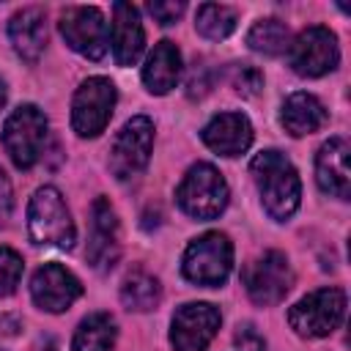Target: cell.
Here are the masks:
<instances>
[{"mask_svg": "<svg viewBox=\"0 0 351 351\" xmlns=\"http://www.w3.org/2000/svg\"><path fill=\"white\" fill-rule=\"evenodd\" d=\"M250 173L255 178L261 203L271 219H288L299 208L302 197V181L291 159L274 148L261 151L250 162Z\"/></svg>", "mask_w": 351, "mask_h": 351, "instance_id": "6da1fadb", "label": "cell"}, {"mask_svg": "<svg viewBox=\"0 0 351 351\" xmlns=\"http://www.w3.org/2000/svg\"><path fill=\"white\" fill-rule=\"evenodd\" d=\"M27 230H30L33 244L60 247V250L74 247L77 228L66 208V200L60 197L55 186H41L33 192L30 206H27Z\"/></svg>", "mask_w": 351, "mask_h": 351, "instance_id": "7a4b0ae2", "label": "cell"}, {"mask_svg": "<svg viewBox=\"0 0 351 351\" xmlns=\"http://www.w3.org/2000/svg\"><path fill=\"white\" fill-rule=\"evenodd\" d=\"M230 269H233V244L219 230H208V233L197 236L195 241H189L184 261H181L184 277L189 282L206 285V288L222 285L228 280Z\"/></svg>", "mask_w": 351, "mask_h": 351, "instance_id": "3957f363", "label": "cell"}, {"mask_svg": "<svg viewBox=\"0 0 351 351\" xmlns=\"http://www.w3.org/2000/svg\"><path fill=\"white\" fill-rule=\"evenodd\" d=\"M228 197H230V192H228V184H225L222 173L208 162L192 165L184 176V181L176 189L178 206L195 219L219 217L228 206Z\"/></svg>", "mask_w": 351, "mask_h": 351, "instance_id": "277c9868", "label": "cell"}, {"mask_svg": "<svg viewBox=\"0 0 351 351\" xmlns=\"http://www.w3.org/2000/svg\"><path fill=\"white\" fill-rule=\"evenodd\" d=\"M343 315H346V291L318 288L288 310V324L299 337H326L343 324Z\"/></svg>", "mask_w": 351, "mask_h": 351, "instance_id": "5b68a950", "label": "cell"}, {"mask_svg": "<svg viewBox=\"0 0 351 351\" xmlns=\"http://www.w3.org/2000/svg\"><path fill=\"white\" fill-rule=\"evenodd\" d=\"M44 143H47V115L36 104H22L5 118L3 145L19 170H27L41 159Z\"/></svg>", "mask_w": 351, "mask_h": 351, "instance_id": "8992f818", "label": "cell"}, {"mask_svg": "<svg viewBox=\"0 0 351 351\" xmlns=\"http://www.w3.org/2000/svg\"><path fill=\"white\" fill-rule=\"evenodd\" d=\"M241 282L255 304L269 307V304H277L285 299V293L293 285V271H291L285 252L269 250L244 266Z\"/></svg>", "mask_w": 351, "mask_h": 351, "instance_id": "52a82bcc", "label": "cell"}, {"mask_svg": "<svg viewBox=\"0 0 351 351\" xmlns=\"http://www.w3.org/2000/svg\"><path fill=\"white\" fill-rule=\"evenodd\" d=\"M288 63L299 77H324L335 71L340 63L337 36L324 25L304 27L288 44Z\"/></svg>", "mask_w": 351, "mask_h": 351, "instance_id": "ba28073f", "label": "cell"}, {"mask_svg": "<svg viewBox=\"0 0 351 351\" xmlns=\"http://www.w3.org/2000/svg\"><path fill=\"white\" fill-rule=\"evenodd\" d=\"M115 85L107 77H88L71 99V129L80 137H99L115 107Z\"/></svg>", "mask_w": 351, "mask_h": 351, "instance_id": "9c48e42d", "label": "cell"}, {"mask_svg": "<svg viewBox=\"0 0 351 351\" xmlns=\"http://www.w3.org/2000/svg\"><path fill=\"white\" fill-rule=\"evenodd\" d=\"M60 36L66 38V44L90 58V60H101L107 55V44H110V27L104 14L96 5H69L60 11Z\"/></svg>", "mask_w": 351, "mask_h": 351, "instance_id": "30bf717a", "label": "cell"}, {"mask_svg": "<svg viewBox=\"0 0 351 351\" xmlns=\"http://www.w3.org/2000/svg\"><path fill=\"white\" fill-rule=\"evenodd\" d=\"M151 145H154V123L145 115H134L132 121L123 123L118 132L112 148H110V170L118 181L137 178L151 159Z\"/></svg>", "mask_w": 351, "mask_h": 351, "instance_id": "8fae6325", "label": "cell"}, {"mask_svg": "<svg viewBox=\"0 0 351 351\" xmlns=\"http://www.w3.org/2000/svg\"><path fill=\"white\" fill-rule=\"evenodd\" d=\"M222 324V315L208 302H186L176 310L170 321V343L176 351H203L217 329Z\"/></svg>", "mask_w": 351, "mask_h": 351, "instance_id": "7c38bea8", "label": "cell"}, {"mask_svg": "<svg viewBox=\"0 0 351 351\" xmlns=\"http://www.w3.org/2000/svg\"><path fill=\"white\" fill-rule=\"evenodd\" d=\"M33 302L47 313H63L82 296V282L60 263H44L30 280Z\"/></svg>", "mask_w": 351, "mask_h": 351, "instance_id": "4fadbf2b", "label": "cell"}, {"mask_svg": "<svg viewBox=\"0 0 351 351\" xmlns=\"http://www.w3.org/2000/svg\"><path fill=\"white\" fill-rule=\"evenodd\" d=\"M90 241H88V261L93 269L104 271L118 261V217L107 197H96L90 208Z\"/></svg>", "mask_w": 351, "mask_h": 351, "instance_id": "5bb4252c", "label": "cell"}, {"mask_svg": "<svg viewBox=\"0 0 351 351\" xmlns=\"http://www.w3.org/2000/svg\"><path fill=\"white\" fill-rule=\"evenodd\" d=\"M110 44L118 66H134L145 47V33L140 22V11L132 3H115L112 5V22H110Z\"/></svg>", "mask_w": 351, "mask_h": 351, "instance_id": "9a60e30c", "label": "cell"}, {"mask_svg": "<svg viewBox=\"0 0 351 351\" xmlns=\"http://www.w3.org/2000/svg\"><path fill=\"white\" fill-rule=\"evenodd\" d=\"M200 137L219 156H241L252 145V123L241 112H219L203 126Z\"/></svg>", "mask_w": 351, "mask_h": 351, "instance_id": "2e32d148", "label": "cell"}, {"mask_svg": "<svg viewBox=\"0 0 351 351\" xmlns=\"http://www.w3.org/2000/svg\"><path fill=\"white\" fill-rule=\"evenodd\" d=\"M348 140L346 137H329L315 156V178L318 186L326 195H335L346 200L351 195V170H348Z\"/></svg>", "mask_w": 351, "mask_h": 351, "instance_id": "e0dca14e", "label": "cell"}, {"mask_svg": "<svg viewBox=\"0 0 351 351\" xmlns=\"http://www.w3.org/2000/svg\"><path fill=\"white\" fill-rule=\"evenodd\" d=\"M8 38L19 58L36 63L47 47V14L38 5H27L8 19Z\"/></svg>", "mask_w": 351, "mask_h": 351, "instance_id": "ac0fdd59", "label": "cell"}, {"mask_svg": "<svg viewBox=\"0 0 351 351\" xmlns=\"http://www.w3.org/2000/svg\"><path fill=\"white\" fill-rule=\"evenodd\" d=\"M280 121L285 126L288 134L293 137H304V134H313L318 132L326 121H329V112L326 107L313 96V93H291L282 104V112H280Z\"/></svg>", "mask_w": 351, "mask_h": 351, "instance_id": "d6986e66", "label": "cell"}, {"mask_svg": "<svg viewBox=\"0 0 351 351\" xmlns=\"http://www.w3.org/2000/svg\"><path fill=\"white\" fill-rule=\"evenodd\" d=\"M181 77V52L173 41H159L154 47V52L148 55L145 66H143V82L151 93L162 96L167 90H173L178 85Z\"/></svg>", "mask_w": 351, "mask_h": 351, "instance_id": "ffe728a7", "label": "cell"}, {"mask_svg": "<svg viewBox=\"0 0 351 351\" xmlns=\"http://www.w3.org/2000/svg\"><path fill=\"white\" fill-rule=\"evenodd\" d=\"M118 340V326L110 313H90L80 321L71 348L74 351H112Z\"/></svg>", "mask_w": 351, "mask_h": 351, "instance_id": "44dd1931", "label": "cell"}, {"mask_svg": "<svg viewBox=\"0 0 351 351\" xmlns=\"http://www.w3.org/2000/svg\"><path fill=\"white\" fill-rule=\"evenodd\" d=\"M162 299V285L154 274L137 269V271H129L123 277V285H121V302L126 310H134V313H148L159 304Z\"/></svg>", "mask_w": 351, "mask_h": 351, "instance_id": "7402d4cb", "label": "cell"}, {"mask_svg": "<svg viewBox=\"0 0 351 351\" xmlns=\"http://www.w3.org/2000/svg\"><path fill=\"white\" fill-rule=\"evenodd\" d=\"M236 19H239L236 8L219 5V3H203V5H197L195 27L200 36H206L211 41H222L236 30Z\"/></svg>", "mask_w": 351, "mask_h": 351, "instance_id": "603a6c76", "label": "cell"}, {"mask_svg": "<svg viewBox=\"0 0 351 351\" xmlns=\"http://www.w3.org/2000/svg\"><path fill=\"white\" fill-rule=\"evenodd\" d=\"M247 44H250V49H255L261 55H282L291 44V33H288L285 22L269 16V19H258L250 27Z\"/></svg>", "mask_w": 351, "mask_h": 351, "instance_id": "cb8c5ba5", "label": "cell"}, {"mask_svg": "<svg viewBox=\"0 0 351 351\" xmlns=\"http://www.w3.org/2000/svg\"><path fill=\"white\" fill-rule=\"evenodd\" d=\"M22 255L8 250V247H0V296H8L16 291L19 280H22Z\"/></svg>", "mask_w": 351, "mask_h": 351, "instance_id": "d4e9b609", "label": "cell"}, {"mask_svg": "<svg viewBox=\"0 0 351 351\" xmlns=\"http://www.w3.org/2000/svg\"><path fill=\"white\" fill-rule=\"evenodd\" d=\"M233 88L241 96H255L263 88V74L255 66H247V63L244 66H236V71H233Z\"/></svg>", "mask_w": 351, "mask_h": 351, "instance_id": "484cf974", "label": "cell"}, {"mask_svg": "<svg viewBox=\"0 0 351 351\" xmlns=\"http://www.w3.org/2000/svg\"><path fill=\"white\" fill-rule=\"evenodd\" d=\"M233 343H236V348H239V351H266V343H263V337L258 335V329H255L252 324L239 326V329H236Z\"/></svg>", "mask_w": 351, "mask_h": 351, "instance_id": "4316f807", "label": "cell"}, {"mask_svg": "<svg viewBox=\"0 0 351 351\" xmlns=\"http://www.w3.org/2000/svg\"><path fill=\"white\" fill-rule=\"evenodd\" d=\"M145 8H148V14H151L159 25H173V22L184 14V3H181V0H178V3H148Z\"/></svg>", "mask_w": 351, "mask_h": 351, "instance_id": "83f0119b", "label": "cell"}, {"mask_svg": "<svg viewBox=\"0 0 351 351\" xmlns=\"http://www.w3.org/2000/svg\"><path fill=\"white\" fill-rule=\"evenodd\" d=\"M8 217H11V184L0 167V228L8 222Z\"/></svg>", "mask_w": 351, "mask_h": 351, "instance_id": "f1b7e54d", "label": "cell"}, {"mask_svg": "<svg viewBox=\"0 0 351 351\" xmlns=\"http://www.w3.org/2000/svg\"><path fill=\"white\" fill-rule=\"evenodd\" d=\"M3 104H5V82L0 80V107H3Z\"/></svg>", "mask_w": 351, "mask_h": 351, "instance_id": "f546056e", "label": "cell"}, {"mask_svg": "<svg viewBox=\"0 0 351 351\" xmlns=\"http://www.w3.org/2000/svg\"><path fill=\"white\" fill-rule=\"evenodd\" d=\"M47 351H55V348H47Z\"/></svg>", "mask_w": 351, "mask_h": 351, "instance_id": "4dcf8cb0", "label": "cell"}]
</instances>
